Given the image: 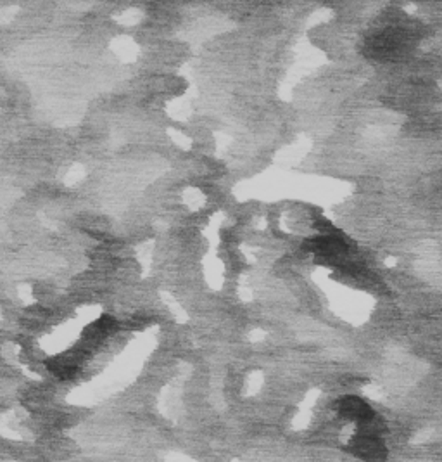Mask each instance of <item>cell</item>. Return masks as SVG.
<instances>
[{"instance_id":"1","label":"cell","mask_w":442,"mask_h":462,"mask_svg":"<svg viewBox=\"0 0 442 462\" xmlns=\"http://www.w3.org/2000/svg\"><path fill=\"white\" fill-rule=\"evenodd\" d=\"M349 448L358 459H363L367 462H384V459L387 457V450H385L384 441L380 440V435L368 428L360 430L352 437Z\"/></svg>"},{"instance_id":"2","label":"cell","mask_w":442,"mask_h":462,"mask_svg":"<svg viewBox=\"0 0 442 462\" xmlns=\"http://www.w3.org/2000/svg\"><path fill=\"white\" fill-rule=\"evenodd\" d=\"M337 412L341 417L349 419L352 423H358L360 426L375 421V412L370 405L358 397H344L337 402Z\"/></svg>"},{"instance_id":"3","label":"cell","mask_w":442,"mask_h":462,"mask_svg":"<svg viewBox=\"0 0 442 462\" xmlns=\"http://www.w3.org/2000/svg\"><path fill=\"white\" fill-rule=\"evenodd\" d=\"M304 248L311 253H317L320 257L327 258V260H334V258L342 257L345 253V242L341 238L335 235H318V238L308 239Z\"/></svg>"}]
</instances>
